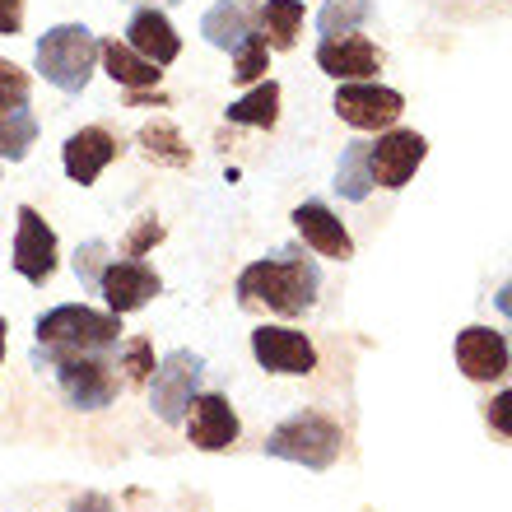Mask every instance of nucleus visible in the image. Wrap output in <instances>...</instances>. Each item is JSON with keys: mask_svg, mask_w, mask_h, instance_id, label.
Segmentation results:
<instances>
[{"mask_svg": "<svg viewBox=\"0 0 512 512\" xmlns=\"http://www.w3.org/2000/svg\"><path fill=\"white\" fill-rule=\"evenodd\" d=\"M322 289V270L303 252H280L266 261H252L238 275V303L243 308H266L275 317H303L317 303Z\"/></svg>", "mask_w": 512, "mask_h": 512, "instance_id": "obj_1", "label": "nucleus"}, {"mask_svg": "<svg viewBox=\"0 0 512 512\" xmlns=\"http://www.w3.org/2000/svg\"><path fill=\"white\" fill-rule=\"evenodd\" d=\"M117 340H122V317L117 312L61 303V308L38 317V350L33 354H103L117 350Z\"/></svg>", "mask_w": 512, "mask_h": 512, "instance_id": "obj_2", "label": "nucleus"}, {"mask_svg": "<svg viewBox=\"0 0 512 512\" xmlns=\"http://www.w3.org/2000/svg\"><path fill=\"white\" fill-rule=\"evenodd\" d=\"M340 447H345V433L331 415L322 410H298V415L280 419L266 438V457L275 461H294L303 471H331L340 461Z\"/></svg>", "mask_w": 512, "mask_h": 512, "instance_id": "obj_3", "label": "nucleus"}, {"mask_svg": "<svg viewBox=\"0 0 512 512\" xmlns=\"http://www.w3.org/2000/svg\"><path fill=\"white\" fill-rule=\"evenodd\" d=\"M38 368H52L66 401L75 410H108L117 401V391L126 387L122 373H117V359L112 350L103 354H33Z\"/></svg>", "mask_w": 512, "mask_h": 512, "instance_id": "obj_4", "label": "nucleus"}, {"mask_svg": "<svg viewBox=\"0 0 512 512\" xmlns=\"http://www.w3.org/2000/svg\"><path fill=\"white\" fill-rule=\"evenodd\" d=\"M98 70V38L84 24H56L38 42V75L61 94H84Z\"/></svg>", "mask_w": 512, "mask_h": 512, "instance_id": "obj_5", "label": "nucleus"}, {"mask_svg": "<svg viewBox=\"0 0 512 512\" xmlns=\"http://www.w3.org/2000/svg\"><path fill=\"white\" fill-rule=\"evenodd\" d=\"M201 382H205V359L191 350H173L154 368L149 378V405L163 424H182L187 419V405L201 396Z\"/></svg>", "mask_w": 512, "mask_h": 512, "instance_id": "obj_6", "label": "nucleus"}, {"mask_svg": "<svg viewBox=\"0 0 512 512\" xmlns=\"http://www.w3.org/2000/svg\"><path fill=\"white\" fill-rule=\"evenodd\" d=\"M336 117L354 131H391L401 122L405 112V98L387 84H373V80H354V84H340L336 89Z\"/></svg>", "mask_w": 512, "mask_h": 512, "instance_id": "obj_7", "label": "nucleus"}, {"mask_svg": "<svg viewBox=\"0 0 512 512\" xmlns=\"http://www.w3.org/2000/svg\"><path fill=\"white\" fill-rule=\"evenodd\" d=\"M429 154V140L419 131H382L378 140H368V168H373V187L401 191L405 182H415V168Z\"/></svg>", "mask_w": 512, "mask_h": 512, "instance_id": "obj_8", "label": "nucleus"}, {"mask_svg": "<svg viewBox=\"0 0 512 512\" xmlns=\"http://www.w3.org/2000/svg\"><path fill=\"white\" fill-rule=\"evenodd\" d=\"M252 354L256 364L275 373V378H308L317 368V345L294 326H261V331H252Z\"/></svg>", "mask_w": 512, "mask_h": 512, "instance_id": "obj_9", "label": "nucleus"}, {"mask_svg": "<svg viewBox=\"0 0 512 512\" xmlns=\"http://www.w3.org/2000/svg\"><path fill=\"white\" fill-rule=\"evenodd\" d=\"M19 229H14V270L24 275L28 284H47L56 275V229L33 210V205H19Z\"/></svg>", "mask_w": 512, "mask_h": 512, "instance_id": "obj_10", "label": "nucleus"}, {"mask_svg": "<svg viewBox=\"0 0 512 512\" xmlns=\"http://www.w3.org/2000/svg\"><path fill=\"white\" fill-rule=\"evenodd\" d=\"M187 438L191 447H201V452H229L233 443H238V433H243V424H238V410L229 405V396H219V391H201L196 401L187 405Z\"/></svg>", "mask_w": 512, "mask_h": 512, "instance_id": "obj_11", "label": "nucleus"}, {"mask_svg": "<svg viewBox=\"0 0 512 512\" xmlns=\"http://www.w3.org/2000/svg\"><path fill=\"white\" fill-rule=\"evenodd\" d=\"M159 289H163L159 275H154L145 261H131V256H122V261H108V266H103V275H98V294H103L108 312H117V317H126V312H140L149 298L159 294Z\"/></svg>", "mask_w": 512, "mask_h": 512, "instance_id": "obj_12", "label": "nucleus"}, {"mask_svg": "<svg viewBox=\"0 0 512 512\" xmlns=\"http://www.w3.org/2000/svg\"><path fill=\"white\" fill-rule=\"evenodd\" d=\"M457 368L471 382H499L512 368V345L503 331L489 326H466L457 331Z\"/></svg>", "mask_w": 512, "mask_h": 512, "instance_id": "obj_13", "label": "nucleus"}, {"mask_svg": "<svg viewBox=\"0 0 512 512\" xmlns=\"http://www.w3.org/2000/svg\"><path fill=\"white\" fill-rule=\"evenodd\" d=\"M117 154H122V140H117L112 131H103V126H80V131L61 145V168H66L70 182L94 187L98 173H103Z\"/></svg>", "mask_w": 512, "mask_h": 512, "instance_id": "obj_14", "label": "nucleus"}, {"mask_svg": "<svg viewBox=\"0 0 512 512\" xmlns=\"http://www.w3.org/2000/svg\"><path fill=\"white\" fill-rule=\"evenodd\" d=\"M317 66H322V75H331L336 84L373 80L382 70V52L364 38V33H345V38H322Z\"/></svg>", "mask_w": 512, "mask_h": 512, "instance_id": "obj_15", "label": "nucleus"}, {"mask_svg": "<svg viewBox=\"0 0 512 512\" xmlns=\"http://www.w3.org/2000/svg\"><path fill=\"white\" fill-rule=\"evenodd\" d=\"M294 229H298V238L312 247L317 256H331V261H350L354 256V238H350V229L340 224L331 210H326L322 201H303L294 210Z\"/></svg>", "mask_w": 512, "mask_h": 512, "instance_id": "obj_16", "label": "nucleus"}, {"mask_svg": "<svg viewBox=\"0 0 512 512\" xmlns=\"http://www.w3.org/2000/svg\"><path fill=\"white\" fill-rule=\"evenodd\" d=\"M126 47H135V52L145 56V61H154V66H173L177 56H182V38H177L173 19L163 10H135L131 24H126Z\"/></svg>", "mask_w": 512, "mask_h": 512, "instance_id": "obj_17", "label": "nucleus"}, {"mask_svg": "<svg viewBox=\"0 0 512 512\" xmlns=\"http://www.w3.org/2000/svg\"><path fill=\"white\" fill-rule=\"evenodd\" d=\"M256 24H261V0H215L201 19V33L210 47L233 52L247 33H256Z\"/></svg>", "mask_w": 512, "mask_h": 512, "instance_id": "obj_18", "label": "nucleus"}, {"mask_svg": "<svg viewBox=\"0 0 512 512\" xmlns=\"http://www.w3.org/2000/svg\"><path fill=\"white\" fill-rule=\"evenodd\" d=\"M98 61H103V70H108L122 89H159L163 70L154 66V61H145L135 47H126V42H117V38L98 42Z\"/></svg>", "mask_w": 512, "mask_h": 512, "instance_id": "obj_19", "label": "nucleus"}, {"mask_svg": "<svg viewBox=\"0 0 512 512\" xmlns=\"http://www.w3.org/2000/svg\"><path fill=\"white\" fill-rule=\"evenodd\" d=\"M135 145L145 154L149 163H163V168H191V145L182 140L173 122H145L140 135H135Z\"/></svg>", "mask_w": 512, "mask_h": 512, "instance_id": "obj_20", "label": "nucleus"}, {"mask_svg": "<svg viewBox=\"0 0 512 512\" xmlns=\"http://www.w3.org/2000/svg\"><path fill=\"white\" fill-rule=\"evenodd\" d=\"M256 28L270 42V52H289L298 42V33H303V0H266Z\"/></svg>", "mask_w": 512, "mask_h": 512, "instance_id": "obj_21", "label": "nucleus"}, {"mask_svg": "<svg viewBox=\"0 0 512 512\" xmlns=\"http://www.w3.org/2000/svg\"><path fill=\"white\" fill-rule=\"evenodd\" d=\"M229 122L233 126H261V131H270V126L280 122V84L261 80L252 94H243L238 103H229Z\"/></svg>", "mask_w": 512, "mask_h": 512, "instance_id": "obj_22", "label": "nucleus"}, {"mask_svg": "<svg viewBox=\"0 0 512 512\" xmlns=\"http://www.w3.org/2000/svg\"><path fill=\"white\" fill-rule=\"evenodd\" d=\"M336 191L345 196V201H368V191H373L368 140H354V145H345V154H340V168H336Z\"/></svg>", "mask_w": 512, "mask_h": 512, "instance_id": "obj_23", "label": "nucleus"}, {"mask_svg": "<svg viewBox=\"0 0 512 512\" xmlns=\"http://www.w3.org/2000/svg\"><path fill=\"white\" fill-rule=\"evenodd\" d=\"M33 140H38V117H33V108L0 112V159L5 163L28 159Z\"/></svg>", "mask_w": 512, "mask_h": 512, "instance_id": "obj_24", "label": "nucleus"}, {"mask_svg": "<svg viewBox=\"0 0 512 512\" xmlns=\"http://www.w3.org/2000/svg\"><path fill=\"white\" fill-rule=\"evenodd\" d=\"M368 19H373V0H326L317 28H322V38H345Z\"/></svg>", "mask_w": 512, "mask_h": 512, "instance_id": "obj_25", "label": "nucleus"}, {"mask_svg": "<svg viewBox=\"0 0 512 512\" xmlns=\"http://www.w3.org/2000/svg\"><path fill=\"white\" fill-rule=\"evenodd\" d=\"M266 66H270V42L261 38V28H256V33H247V38L233 47V80L261 84L266 80Z\"/></svg>", "mask_w": 512, "mask_h": 512, "instance_id": "obj_26", "label": "nucleus"}, {"mask_svg": "<svg viewBox=\"0 0 512 512\" xmlns=\"http://www.w3.org/2000/svg\"><path fill=\"white\" fill-rule=\"evenodd\" d=\"M117 368H122V382L126 387H149V378H154V345H149L145 336H131L122 345V354H117Z\"/></svg>", "mask_w": 512, "mask_h": 512, "instance_id": "obj_27", "label": "nucleus"}, {"mask_svg": "<svg viewBox=\"0 0 512 512\" xmlns=\"http://www.w3.org/2000/svg\"><path fill=\"white\" fill-rule=\"evenodd\" d=\"M28 94H33V80H28V70H19L14 61H5V56H0V112L28 108Z\"/></svg>", "mask_w": 512, "mask_h": 512, "instance_id": "obj_28", "label": "nucleus"}, {"mask_svg": "<svg viewBox=\"0 0 512 512\" xmlns=\"http://www.w3.org/2000/svg\"><path fill=\"white\" fill-rule=\"evenodd\" d=\"M163 219L159 215H145V219H135V229L126 233V243H122V256H131V261H140V256L149 252V247H159L163 243Z\"/></svg>", "mask_w": 512, "mask_h": 512, "instance_id": "obj_29", "label": "nucleus"}, {"mask_svg": "<svg viewBox=\"0 0 512 512\" xmlns=\"http://www.w3.org/2000/svg\"><path fill=\"white\" fill-rule=\"evenodd\" d=\"M103 266H108V243L89 238V243H84L80 252H75V275H80V284L98 289V275H103Z\"/></svg>", "mask_w": 512, "mask_h": 512, "instance_id": "obj_30", "label": "nucleus"}, {"mask_svg": "<svg viewBox=\"0 0 512 512\" xmlns=\"http://www.w3.org/2000/svg\"><path fill=\"white\" fill-rule=\"evenodd\" d=\"M485 419H489V429L503 433V438H512V387L499 391L494 401L485 405Z\"/></svg>", "mask_w": 512, "mask_h": 512, "instance_id": "obj_31", "label": "nucleus"}, {"mask_svg": "<svg viewBox=\"0 0 512 512\" xmlns=\"http://www.w3.org/2000/svg\"><path fill=\"white\" fill-rule=\"evenodd\" d=\"M24 28V0H0V38H14Z\"/></svg>", "mask_w": 512, "mask_h": 512, "instance_id": "obj_32", "label": "nucleus"}, {"mask_svg": "<svg viewBox=\"0 0 512 512\" xmlns=\"http://www.w3.org/2000/svg\"><path fill=\"white\" fill-rule=\"evenodd\" d=\"M168 103V94H159V89H126V108H163Z\"/></svg>", "mask_w": 512, "mask_h": 512, "instance_id": "obj_33", "label": "nucleus"}, {"mask_svg": "<svg viewBox=\"0 0 512 512\" xmlns=\"http://www.w3.org/2000/svg\"><path fill=\"white\" fill-rule=\"evenodd\" d=\"M70 512H112V499L108 494H80L70 503Z\"/></svg>", "mask_w": 512, "mask_h": 512, "instance_id": "obj_34", "label": "nucleus"}, {"mask_svg": "<svg viewBox=\"0 0 512 512\" xmlns=\"http://www.w3.org/2000/svg\"><path fill=\"white\" fill-rule=\"evenodd\" d=\"M494 308H499V312H503V317H508V322H512V280H508V284H503L499 294H494Z\"/></svg>", "mask_w": 512, "mask_h": 512, "instance_id": "obj_35", "label": "nucleus"}, {"mask_svg": "<svg viewBox=\"0 0 512 512\" xmlns=\"http://www.w3.org/2000/svg\"><path fill=\"white\" fill-rule=\"evenodd\" d=\"M5 331H10V326H5V317H0V364H5Z\"/></svg>", "mask_w": 512, "mask_h": 512, "instance_id": "obj_36", "label": "nucleus"}, {"mask_svg": "<svg viewBox=\"0 0 512 512\" xmlns=\"http://www.w3.org/2000/svg\"><path fill=\"white\" fill-rule=\"evenodd\" d=\"M168 5H177V0H168Z\"/></svg>", "mask_w": 512, "mask_h": 512, "instance_id": "obj_37", "label": "nucleus"}]
</instances>
